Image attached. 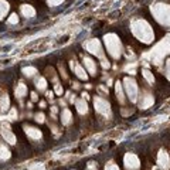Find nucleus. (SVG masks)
<instances>
[{
    "label": "nucleus",
    "mask_w": 170,
    "mask_h": 170,
    "mask_svg": "<svg viewBox=\"0 0 170 170\" xmlns=\"http://www.w3.org/2000/svg\"><path fill=\"white\" fill-rule=\"evenodd\" d=\"M10 157V150L6 148V145H0V160H6Z\"/></svg>",
    "instance_id": "obj_1"
},
{
    "label": "nucleus",
    "mask_w": 170,
    "mask_h": 170,
    "mask_svg": "<svg viewBox=\"0 0 170 170\" xmlns=\"http://www.w3.org/2000/svg\"><path fill=\"white\" fill-rule=\"evenodd\" d=\"M7 11H9V3L1 0V1H0V20H1L3 17H6Z\"/></svg>",
    "instance_id": "obj_2"
},
{
    "label": "nucleus",
    "mask_w": 170,
    "mask_h": 170,
    "mask_svg": "<svg viewBox=\"0 0 170 170\" xmlns=\"http://www.w3.org/2000/svg\"><path fill=\"white\" fill-rule=\"evenodd\" d=\"M1 135H3V138L6 139V142H9V143H16V139H14V135L11 133L10 130H1Z\"/></svg>",
    "instance_id": "obj_3"
},
{
    "label": "nucleus",
    "mask_w": 170,
    "mask_h": 170,
    "mask_svg": "<svg viewBox=\"0 0 170 170\" xmlns=\"http://www.w3.org/2000/svg\"><path fill=\"white\" fill-rule=\"evenodd\" d=\"M9 105H10V101H9L7 95H3V96H1V101H0V108H1V112L7 111V109H9Z\"/></svg>",
    "instance_id": "obj_4"
},
{
    "label": "nucleus",
    "mask_w": 170,
    "mask_h": 170,
    "mask_svg": "<svg viewBox=\"0 0 170 170\" xmlns=\"http://www.w3.org/2000/svg\"><path fill=\"white\" fill-rule=\"evenodd\" d=\"M17 20H19V19H17V14H11L10 19L7 20V23H9V24H14V23H17Z\"/></svg>",
    "instance_id": "obj_5"
},
{
    "label": "nucleus",
    "mask_w": 170,
    "mask_h": 170,
    "mask_svg": "<svg viewBox=\"0 0 170 170\" xmlns=\"http://www.w3.org/2000/svg\"><path fill=\"white\" fill-rule=\"evenodd\" d=\"M105 170H119V169H118V166H115L114 163H109V164H106Z\"/></svg>",
    "instance_id": "obj_6"
}]
</instances>
